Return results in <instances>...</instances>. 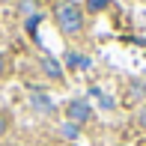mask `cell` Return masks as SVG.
<instances>
[{
    "instance_id": "6da1fadb",
    "label": "cell",
    "mask_w": 146,
    "mask_h": 146,
    "mask_svg": "<svg viewBox=\"0 0 146 146\" xmlns=\"http://www.w3.org/2000/svg\"><path fill=\"white\" fill-rule=\"evenodd\" d=\"M54 18H57V27L63 36H78L84 30V12L78 3H60Z\"/></svg>"
},
{
    "instance_id": "7a4b0ae2",
    "label": "cell",
    "mask_w": 146,
    "mask_h": 146,
    "mask_svg": "<svg viewBox=\"0 0 146 146\" xmlns=\"http://www.w3.org/2000/svg\"><path fill=\"white\" fill-rule=\"evenodd\" d=\"M90 113H92V110H90L87 102H69V104H66V119H69L72 125H84L90 119Z\"/></svg>"
},
{
    "instance_id": "3957f363",
    "label": "cell",
    "mask_w": 146,
    "mask_h": 146,
    "mask_svg": "<svg viewBox=\"0 0 146 146\" xmlns=\"http://www.w3.org/2000/svg\"><path fill=\"white\" fill-rule=\"evenodd\" d=\"M42 69L48 72L51 78H60V75H63V72H60V66H57V60H54V57H45V60H42Z\"/></svg>"
},
{
    "instance_id": "277c9868",
    "label": "cell",
    "mask_w": 146,
    "mask_h": 146,
    "mask_svg": "<svg viewBox=\"0 0 146 146\" xmlns=\"http://www.w3.org/2000/svg\"><path fill=\"white\" fill-rule=\"evenodd\" d=\"M33 104H36L39 110H51V98H45V96H39V92H36V96H33Z\"/></svg>"
},
{
    "instance_id": "5b68a950",
    "label": "cell",
    "mask_w": 146,
    "mask_h": 146,
    "mask_svg": "<svg viewBox=\"0 0 146 146\" xmlns=\"http://www.w3.org/2000/svg\"><path fill=\"white\" fill-rule=\"evenodd\" d=\"M21 12H24V15H36V0H21Z\"/></svg>"
},
{
    "instance_id": "8992f818",
    "label": "cell",
    "mask_w": 146,
    "mask_h": 146,
    "mask_svg": "<svg viewBox=\"0 0 146 146\" xmlns=\"http://www.w3.org/2000/svg\"><path fill=\"white\" fill-rule=\"evenodd\" d=\"M69 66H78V69H87V57H81V54H69Z\"/></svg>"
},
{
    "instance_id": "52a82bcc",
    "label": "cell",
    "mask_w": 146,
    "mask_h": 146,
    "mask_svg": "<svg viewBox=\"0 0 146 146\" xmlns=\"http://www.w3.org/2000/svg\"><path fill=\"white\" fill-rule=\"evenodd\" d=\"M108 3H110V0H87V6H90L92 12H102L104 6H108Z\"/></svg>"
},
{
    "instance_id": "ba28073f",
    "label": "cell",
    "mask_w": 146,
    "mask_h": 146,
    "mask_svg": "<svg viewBox=\"0 0 146 146\" xmlns=\"http://www.w3.org/2000/svg\"><path fill=\"white\" fill-rule=\"evenodd\" d=\"M6 131H9V113H3V110H0V137H3Z\"/></svg>"
},
{
    "instance_id": "9c48e42d",
    "label": "cell",
    "mask_w": 146,
    "mask_h": 146,
    "mask_svg": "<svg viewBox=\"0 0 146 146\" xmlns=\"http://www.w3.org/2000/svg\"><path fill=\"white\" fill-rule=\"evenodd\" d=\"M140 128L146 131V104H143V108H140Z\"/></svg>"
},
{
    "instance_id": "30bf717a",
    "label": "cell",
    "mask_w": 146,
    "mask_h": 146,
    "mask_svg": "<svg viewBox=\"0 0 146 146\" xmlns=\"http://www.w3.org/2000/svg\"><path fill=\"white\" fill-rule=\"evenodd\" d=\"M66 134H69V137H75V134H78V125H72V122H69V125H66Z\"/></svg>"
},
{
    "instance_id": "8fae6325",
    "label": "cell",
    "mask_w": 146,
    "mask_h": 146,
    "mask_svg": "<svg viewBox=\"0 0 146 146\" xmlns=\"http://www.w3.org/2000/svg\"><path fill=\"white\" fill-rule=\"evenodd\" d=\"M3 72H6V57L0 54V75H3Z\"/></svg>"
},
{
    "instance_id": "7c38bea8",
    "label": "cell",
    "mask_w": 146,
    "mask_h": 146,
    "mask_svg": "<svg viewBox=\"0 0 146 146\" xmlns=\"http://www.w3.org/2000/svg\"><path fill=\"white\" fill-rule=\"evenodd\" d=\"M69 146H75V143H69Z\"/></svg>"
}]
</instances>
